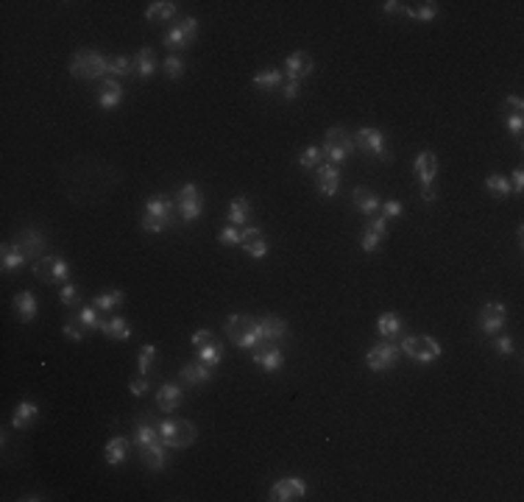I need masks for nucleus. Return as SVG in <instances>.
<instances>
[{
	"label": "nucleus",
	"mask_w": 524,
	"mask_h": 502,
	"mask_svg": "<svg viewBox=\"0 0 524 502\" xmlns=\"http://www.w3.org/2000/svg\"><path fill=\"white\" fill-rule=\"evenodd\" d=\"M173 224V201L167 195H154L145 201V215H143V229L151 235L165 232Z\"/></svg>",
	"instance_id": "f257e3e1"
},
{
	"label": "nucleus",
	"mask_w": 524,
	"mask_h": 502,
	"mask_svg": "<svg viewBox=\"0 0 524 502\" xmlns=\"http://www.w3.org/2000/svg\"><path fill=\"white\" fill-rule=\"evenodd\" d=\"M106 56H101L98 51H75L70 59V75L73 78H84V81H95L106 73Z\"/></svg>",
	"instance_id": "f03ea898"
},
{
	"label": "nucleus",
	"mask_w": 524,
	"mask_h": 502,
	"mask_svg": "<svg viewBox=\"0 0 524 502\" xmlns=\"http://www.w3.org/2000/svg\"><path fill=\"white\" fill-rule=\"evenodd\" d=\"M224 329L229 335V341L240 349H254L259 344V324L251 315H229Z\"/></svg>",
	"instance_id": "7ed1b4c3"
},
{
	"label": "nucleus",
	"mask_w": 524,
	"mask_h": 502,
	"mask_svg": "<svg viewBox=\"0 0 524 502\" xmlns=\"http://www.w3.org/2000/svg\"><path fill=\"white\" fill-rule=\"evenodd\" d=\"M195 435L198 430L190 422H184V418H165L159 425V438L167 449H184L195 441Z\"/></svg>",
	"instance_id": "20e7f679"
},
{
	"label": "nucleus",
	"mask_w": 524,
	"mask_h": 502,
	"mask_svg": "<svg viewBox=\"0 0 524 502\" xmlns=\"http://www.w3.org/2000/svg\"><path fill=\"white\" fill-rule=\"evenodd\" d=\"M399 349H402L410 360H416V363H421V366H427V363H432V360H438V357L444 355L441 344L435 341L432 335H407Z\"/></svg>",
	"instance_id": "39448f33"
},
{
	"label": "nucleus",
	"mask_w": 524,
	"mask_h": 502,
	"mask_svg": "<svg viewBox=\"0 0 524 502\" xmlns=\"http://www.w3.org/2000/svg\"><path fill=\"white\" fill-rule=\"evenodd\" d=\"M352 151H355V140H352V134L343 129V126H332V129H326L324 162L340 165V162H346L348 156H352Z\"/></svg>",
	"instance_id": "423d86ee"
},
{
	"label": "nucleus",
	"mask_w": 524,
	"mask_h": 502,
	"mask_svg": "<svg viewBox=\"0 0 524 502\" xmlns=\"http://www.w3.org/2000/svg\"><path fill=\"white\" fill-rule=\"evenodd\" d=\"M34 274H36L42 282H48V285H67V279H70V265H67L62 257L45 254V257L34 260Z\"/></svg>",
	"instance_id": "0eeeda50"
},
{
	"label": "nucleus",
	"mask_w": 524,
	"mask_h": 502,
	"mask_svg": "<svg viewBox=\"0 0 524 502\" xmlns=\"http://www.w3.org/2000/svg\"><path fill=\"white\" fill-rule=\"evenodd\" d=\"M176 209H179V215L182 221H195L201 213H204V195L195 184H184L179 193H176Z\"/></svg>",
	"instance_id": "6e6552de"
},
{
	"label": "nucleus",
	"mask_w": 524,
	"mask_h": 502,
	"mask_svg": "<svg viewBox=\"0 0 524 502\" xmlns=\"http://www.w3.org/2000/svg\"><path fill=\"white\" fill-rule=\"evenodd\" d=\"M399 355H402V349H399L396 344L382 341V344H377L374 349H368V355H366V366H368L371 371H388V368L396 366Z\"/></svg>",
	"instance_id": "1a4fd4ad"
},
{
	"label": "nucleus",
	"mask_w": 524,
	"mask_h": 502,
	"mask_svg": "<svg viewBox=\"0 0 524 502\" xmlns=\"http://www.w3.org/2000/svg\"><path fill=\"white\" fill-rule=\"evenodd\" d=\"M355 148H360L363 154L368 156H377V159H388V148H385V134L379 129H374V126H366V129H360L355 137Z\"/></svg>",
	"instance_id": "9d476101"
},
{
	"label": "nucleus",
	"mask_w": 524,
	"mask_h": 502,
	"mask_svg": "<svg viewBox=\"0 0 524 502\" xmlns=\"http://www.w3.org/2000/svg\"><path fill=\"white\" fill-rule=\"evenodd\" d=\"M195 36H198V20L195 17H184V20H179L176 25L165 34V45L173 48V51H176V48H187Z\"/></svg>",
	"instance_id": "9b49d317"
},
{
	"label": "nucleus",
	"mask_w": 524,
	"mask_h": 502,
	"mask_svg": "<svg viewBox=\"0 0 524 502\" xmlns=\"http://www.w3.org/2000/svg\"><path fill=\"white\" fill-rule=\"evenodd\" d=\"M240 246H243L246 254L254 257V260H262L268 254V237L259 226H243L240 229Z\"/></svg>",
	"instance_id": "f8f14e48"
},
{
	"label": "nucleus",
	"mask_w": 524,
	"mask_h": 502,
	"mask_svg": "<svg viewBox=\"0 0 524 502\" xmlns=\"http://www.w3.org/2000/svg\"><path fill=\"white\" fill-rule=\"evenodd\" d=\"M505 321H508V307L499 302H488L479 310V329L486 335H497L505 326Z\"/></svg>",
	"instance_id": "ddd939ff"
},
{
	"label": "nucleus",
	"mask_w": 524,
	"mask_h": 502,
	"mask_svg": "<svg viewBox=\"0 0 524 502\" xmlns=\"http://www.w3.org/2000/svg\"><path fill=\"white\" fill-rule=\"evenodd\" d=\"M251 352H254V363H257L262 371H279V368H282V363H285V357H282L279 346H276V344H271V341H262V344H257Z\"/></svg>",
	"instance_id": "4468645a"
},
{
	"label": "nucleus",
	"mask_w": 524,
	"mask_h": 502,
	"mask_svg": "<svg viewBox=\"0 0 524 502\" xmlns=\"http://www.w3.org/2000/svg\"><path fill=\"white\" fill-rule=\"evenodd\" d=\"M304 494H307V483L298 480V477H285V480L274 483L268 499H274V502H293V499H301Z\"/></svg>",
	"instance_id": "2eb2a0df"
},
{
	"label": "nucleus",
	"mask_w": 524,
	"mask_h": 502,
	"mask_svg": "<svg viewBox=\"0 0 524 502\" xmlns=\"http://www.w3.org/2000/svg\"><path fill=\"white\" fill-rule=\"evenodd\" d=\"M14 243L25 251V257H28V260H39V257H45V254H42V251H45V237H42L36 229H31V226L20 229V232H17V237H14Z\"/></svg>",
	"instance_id": "dca6fc26"
},
{
	"label": "nucleus",
	"mask_w": 524,
	"mask_h": 502,
	"mask_svg": "<svg viewBox=\"0 0 524 502\" xmlns=\"http://www.w3.org/2000/svg\"><path fill=\"white\" fill-rule=\"evenodd\" d=\"M385 235H388V218L374 215L366 224V232H363V251L366 254H374V251L379 248V243L385 240Z\"/></svg>",
	"instance_id": "f3484780"
},
{
	"label": "nucleus",
	"mask_w": 524,
	"mask_h": 502,
	"mask_svg": "<svg viewBox=\"0 0 524 502\" xmlns=\"http://www.w3.org/2000/svg\"><path fill=\"white\" fill-rule=\"evenodd\" d=\"M313 73V59L304 53V51H296V53H290L287 59H285V75H287V81H298L301 84V78H307Z\"/></svg>",
	"instance_id": "a211bd4d"
},
{
	"label": "nucleus",
	"mask_w": 524,
	"mask_h": 502,
	"mask_svg": "<svg viewBox=\"0 0 524 502\" xmlns=\"http://www.w3.org/2000/svg\"><path fill=\"white\" fill-rule=\"evenodd\" d=\"M315 184H318V193L321 195H335L340 190V171H337V165H321L315 167Z\"/></svg>",
	"instance_id": "6ab92c4d"
},
{
	"label": "nucleus",
	"mask_w": 524,
	"mask_h": 502,
	"mask_svg": "<svg viewBox=\"0 0 524 502\" xmlns=\"http://www.w3.org/2000/svg\"><path fill=\"white\" fill-rule=\"evenodd\" d=\"M413 167H416V176H418L421 187H429L435 182V176H438V156H435L432 151H421L416 156Z\"/></svg>",
	"instance_id": "aec40b11"
},
{
	"label": "nucleus",
	"mask_w": 524,
	"mask_h": 502,
	"mask_svg": "<svg viewBox=\"0 0 524 502\" xmlns=\"http://www.w3.org/2000/svg\"><path fill=\"white\" fill-rule=\"evenodd\" d=\"M257 324H259V341L276 344L287 335V321L279 315H262V321H257Z\"/></svg>",
	"instance_id": "412c9836"
},
{
	"label": "nucleus",
	"mask_w": 524,
	"mask_h": 502,
	"mask_svg": "<svg viewBox=\"0 0 524 502\" xmlns=\"http://www.w3.org/2000/svg\"><path fill=\"white\" fill-rule=\"evenodd\" d=\"M179 376H182V383H187V385H204V383L212 380V368L204 366L201 360H195V363H184Z\"/></svg>",
	"instance_id": "4be33fe9"
},
{
	"label": "nucleus",
	"mask_w": 524,
	"mask_h": 502,
	"mask_svg": "<svg viewBox=\"0 0 524 502\" xmlns=\"http://www.w3.org/2000/svg\"><path fill=\"white\" fill-rule=\"evenodd\" d=\"M352 201H355V206L360 209L366 218H374V215L379 213V206H382L379 198H377V193L368 190V187H357V190L352 193Z\"/></svg>",
	"instance_id": "5701e85b"
},
{
	"label": "nucleus",
	"mask_w": 524,
	"mask_h": 502,
	"mask_svg": "<svg viewBox=\"0 0 524 502\" xmlns=\"http://www.w3.org/2000/svg\"><path fill=\"white\" fill-rule=\"evenodd\" d=\"M0 263H3V271H17L28 263V257L17 243H3V248H0Z\"/></svg>",
	"instance_id": "b1692460"
},
{
	"label": "nucleus",
	"mask_w": 524,
	"mask_h": 502,
	"mask_svg": "<svg viewBox=\"0 0 524 502\" xmlns=\"http://www.w3.org/2000/svg\"><path fill=\"white\" fill-rule=\"evenodd\" d=\"M128 438H123V435H115L106 446H104V460H106V464L109 466H120L123 464V460L128 457Z\"/></svg>",
	"instance_id": "393cba45"
},
{
	"label": "nucleus",
	"mask_w": 524,
	"mask_h": 502,
	"mask_svg": "<svg viewBox=\"0 0 524 502\" xmlns=\"http://www.w3.org/2000/svg\"><path fill=\"white\" fill-rule=\"evenodd\" d=\"M248 218H251V201H248L246 195L232 198V201H229V224L237 226V229H243V226L248 224Z\"/></svg>",
	"instance_id": "a878e982"
},
{
	"label": "nucleus",
	"mask_w": 524,
	"mask_h": 502,
	"mask_svg": "<svg viewBox=\"0 0 524 502\" xmlns=\"http://www.w3.org/2000/svg\"><path fill=\"white\" fill-rule=\"evenodd\" d=\"M120 98H123V87H120L115 78L101 81V90H98V104H101V109H115V106L120 104Z\"/></svg>",
	"instance_id": "bb28decb"
},
{
	"label": "nucleus",
	"mask_w": 524,
	"mask_h": 502,
	"mask_svg": "<svg viewBox=\"0 0 524 502\" xmlns=\"http://www.w3.org/2000/svg\"><path fill=\"white\" fill-rule=\"evenodd\" d=\"M179 405H182V388H179V385L167 383V385H162V388H159V394H156V407H159V410L173 413Z\"/></svg>",
	"instance_id": "cd10ccee"
},
{
	"label": "nucleus",
	"mask_w": 524,
	"mask_h": 502,
	"mask_svg": "<svg viewBox=\"0 0 524 502\" xmlns=\"http://www.w3.org/2000/svg\"><path fill=\"white\" fill-rule=\"evenodd\" d=\"M179 12V3H173V0H156V3H151L145 9V20L151 23H165V20H173Z\"/></svg>",
	"instance_id": "c85d7f7f"
},
{
	"label": "nucleus",
	"mask_w": 524,
	"mask_h": 502,
	"mask_svg": "<svg viewBox=\"0 0 524 502\" xmlns=\"http://www.w3.org/2000/svg\"><path fill=\"white\" fill-rule=\"evenodd\" d=\"M39 416V407L34 405V402H20L17 407H14V416H12V425H14V430H28L31 425H34V418Z\"/></svg>",
	"instance_id": "c756f323"
},
{
	"label": "nucleus",
	"mask_w": 524,
	"mask_h": 502,
	"mask_svg": "<svg viewBox=\"0 0 524 502\" xmlns=\"http://www.w3.org/2000/svg\"><path fill=\"white\" fill-rule=\"evenodd\" d=\"M14 313H17V318H20L23 324L34 321V315H36V299H34L31 290H23V293H17V296H14Z\"/></svg>",
	"instance_id": "7c9ffc66"
},
{
	"label": "nucleus",
	"mask_w": 524,
	"mask_h": 502,
	"mask_svg": "<svg viewBox=\"0 0 524 502\" xmlns=\"http://www.w3.org/2000/svg\"><path fill=\"white\" fill-rule=\"evenodd\" d=\"M156 441H162V438H159V425L148 422V418H140L137 430H134V444L143 449V446H151V444H156Z\"/></svg>",
	"instance_id": "2f4dec72"
},
{
	"label": "nucleus",
	"mask_w": 524,
	"mask_h": 502,
	"mask_svg": "<svg viewBox=\"0 0 524 502\" xmlns=\"http://www.w3.org/2000/svg\"><path fill=\"white\" fill-rule=\"evenodd\" d=\"M101 332H106L112 341H128L131 338V326H128V321L123 315H112L109 321H104Z\"/></svg>",
	"instance_id": "473e14b6"
},
{
	"label": "nucleus",
	"mask_w": 524,
	"mask_h": 502,
	"mask_svg": "<svg viewBox=\"0 0 524 502\" xmlns=\"http://www.w3.org/2000/svg\"><path fill=\"white\" fill-rule=\"evenodd\" d=\"M165 444L162 441H156V444H151V446H143L140 449V457H143V464L148 466V469H154V472H159V469H165Z\"/></svg>",
	"instance_id": "72a5a7b5"
},
{
	"label": "nucleus",
	"mask_w": 524,
	"mask_h": 502,
	"mask_svg": "<svg viewBox=\"0 0 524 502\" xmlns=\"http://www.w3.org/2000/svg\"><path fill=\"white\" fill-rule=\"evenodd\" d=\"M282 75H285V73H279L276 67H265V70L254 73V87H257V90H268V93H274V90H279Z\"/></svg>",
	"instance_id": "f704fd0d"
},
{
	"label": "nucleus",
	"mask_w": 524,
	"mask_h": 502,
	"mask_svg": "<svg viewBox=\"0 0 524 502\" xmlns=\"http://www.w3.org/2000/svg\"><path fill=\"white\" fill-rule=\"evenodd\" d=\"M402 315L399 313H382L379 318H377V329H379V335L382 338H396V335L402 332Z\"/></svg>",
	"instance_id": "c9c22d12"
},
{
	"label": "nucleus",
	"mask_w": 524,
	"mask_h": 502,
	"mask_svg": "<svg viewBox=\"0 0 524 502\" xmlns=\"http://www.w3.org/2000/svg\"><path fill=\"white\" fill-rule=\"evenodd\" d=\"M123 302H126L123 290H120V287H112V290H104V293H98V296H95V302H93V307H98L101 313H109V310H117Z\"/></svg>",
	"instance_id": "e433bc0d"
},
{
	"label": "nucleus",
	"mask_w": 524,
	"mask_h": 502,
	"mask_svg": "<svg viewBox=\"0 0 524 502\" xmlns=\"http://www.w3.org/2000/svg\"><path fill=\"white\" fill-rule=\"evenodd\" d=\"M154 70H156V59H154L151 48H140L137 56H134V73H137L140 78H151Z\"/></svg>",
	"instance_id": "4c0bfd02"
},
{
	"label": "nucleus",
	"mask_w": 524,
	"mask_h": 502,
	"mask_svg": "<svg viewBox=\"0 0 524 502\" xmlns=\"http://www.w3.org/2000/svg\"><path fill=\"white\" fill-rule=\"evenodd\" d=\"M321 162H324V148H318V145H307L301 154H298V165L304 167V171H313V167H321Z\"/></svg>",
	"instance_id": "58836bf2"
},
{
	"label": "nucleus",
	"mask_w": 524,
	"mask_h": 502,
	"mask_svg": "<svg viewBox=\"0 0 524 502\" xmlns=\"http://www.w3.org/2000/svg\"><path fill=\"white\" fill-rule=\"evenodd\" d=\"M198 360L204 363V366H209V368H215L217 363L224 360V346L217 344V341H212V344H206V346H201L198 349Z\"/></svg>",
	"instance_id": "ea45409f"
},
{
	"label": "nucleus",
	"mask_w": 524,
	"mask_h": 502,
	"mask_svg": "<svg viewBox=\"0 0 524 502\" xmlns=\"http://www.w3.org/2000/svg\"><path fill=\"white\" fill-rule=\"evenodd\" d=\"M75 318L81 321V326L86 329V332H95V329H101V318H98V307H78V313H75Z\"/></svg>",
	"instance_id": "a19ab883"
},
{
	"label": "nucleus",
	"mask_w": 524,
	"mask_h": 502,
	"mask_svg": "<svg viewBox=\"0 0 524 502\" xmlns=\"http://www.w3.org/2000/svg\"><path fill=\"white\" fill-rule=\"evenodd\" d=\"M486 190L488 193H494L497 198H508L513 190H510V182H508V176H502V174H491L488 179H486Z\"/></svg>",
	"instance_id": "79ce46f5"
},
{
	"label": "nucleus",
	"mask_w": 524,
	"mask_h": 502,
	"mask_svg": "<svg viewBox=\"0 0 524 502\" xmlns=\"http://www.w3.org/2000/svg\"><path fill=\"white\" fill-rule=\"evenodd\" d=\"M405 14H410L413 20H435V14H438V3H432V0H427V3H416V6H407Z\"/></svg>",
	"instance_id": "37998d69"
},
{
	"label": "nucleus",
	"mask_w": 524,
	"mask_h": 502,
	"mask_svg": "<svg viewBox=\"0 0 524 502\" xmlns=\"http://www.w3.org/2000/svg\"><path fill=\"white\" fill-rule=\"evenodd\" d=\"M106 73H112V75H128V73H134V59H128V56H109Z\"/></svg>",
	"instance_id": "c03bdc74"
},
{
	"label": "nucleus",
	"mask_w": 524,
	"mask_h": 502,
	"mask_svg": "<svg viewBox=\"0 0 524 502\" xmlns=\"http://www.w3.org/2000/svg\"><path fill=\"white\" fill-rule=\"evenodd\" d=\"M156 357H159V352H156V346H143V352H140V357H137V371L140 374H148L151 368H154V363H156Z\"/></svg>",
	"instance_id": "a18cd8bd"
},
{
	"label": "nucleus",
	"mask_w": 524,
	"mask_h": 502,
	"mask_svg": "<svg viewBox=\"0 0 524 502\" xmlns=\"http://www.w3.org/2000/svg\"><path fill=\"white\" fill-rule=\"evenodd\" d=\"M502 112L505 117H524V101L519 95H508L502 104Z\"/></svg>",
	"instance_id": "49530a36"
},
{
	"label": "nucleus",
	"mask_w": 524,
	"mask_h": 502,
	"mask_svg": "<svg viewBox=\"0 0 524 502\" xmlns=\"http://www.w3.org/2000/svg\"><path fill=\"white\" fill-rule=\"evenodd\" d=\"M165 73H167V78H173V81L182 78V75H184V62H182V56H176V53L167 56V59H165Z\"/></svg>",
	"instance_id": "de8ad7c7"
},
{
	"label": "nucleus",
	"mask_w": 524,
	"mask_h": 502,
	"mask_svg": "<svg viewBox=\"0 0 524 502\" xmlns=\"http://www.w3.org/2000/svg\"><path fill=\"white\" fill-rule=\"evenodd\" d=\"M59 302L64 304V307H78L81 302H78V287L75 285H62V290H59Z\"/></svg>",
	"instance_id": "09e8293b"
},
{
	"label": "nucleus",
	"mask_w": 524,
	"mask_h": 502,
	"mask_svg": "<svg viewBox=\"0 0 524 502\" xmlns=\"http://www.w3.org/2000/svg\"><path fill=\"white\" fill-rule=\"evenodd\" d=\"M62 332H64V338H70V341H84V332H86V329H84V326H81V321L73 315V318L62 326Z\"/></svg>",
	"instance_id": "8fccbe9b"
},
{
	"label": "nucleus",
	"mask_w": 524,
	"mask_h": 502,
	"mask_svg": "<svg viewBox=\"0 0 524 502\" xmlns=\"http://www.w3.org/2000/svg\"><path fill=\"white\" fill-rule=\"evenodd\" d=\"M128 391L134 394V396H145V394L151 391V383H148V374H140L137 380H131V383H128Z\"/></svg>",
	"instance_id": "3c124183"
},
{
	"label": "nucleus",
	"mask_w": 524,
	"mask_h": 502,
	"mask_svg": "<svg viewBox=\"0 0 524 502\" xmlns=\"http://www.w3.org/2000/svg\"><path fill=\"white\" fill-rule=\"evenodd\" d=\"M217 240H221L224 246H240V229L229 224V226L221 229V237H217Z\"/></svg>",
	"instance_id": "603ef678"
},
{
	"label": "nucleus",
	"mask_w": 524,
	"mask_h": 502,
	"mask_svg": "<svg viewBox=\"0 0 524 502\" xmlns=\"http://www.w3.org/2000/svg\"><path fill=\"white\" fill-rule=\"evenodd\" d=\"M215 341V335L209 332V329H195L193 332V346L195 349H201V346H206V344H212Z\"/></svg>",
	"instance_id": "864d4df0"
},
{
	"label": "nucleus",
	"mask_w": 524,
	"mask_h": 502,
	"mask_svg": "<svg viewBox=\"0 0 524 502\" xmlns=\"http://www.w3.org/2000/svg\"><path fill=\"white\" fill-rule=\"evenodd\" d=\"M379 209H382V218H399L402 215V204L399 201H388Z\"/></svg>",
	"instance_id": "5fc2aeb1"
},
{
	"label": "nucleus",
	"mask_w": 524,
	"mask_h": 502,
	"mask_svg": "<svg viewBox=\"0 0 524 502\" xmlns=\"http://www.w3.org/2000/svg\"><path fill=\"white\" fill-rule=\"evenodd\" d=\"M407 3H402V0H388V3H382V12L385 14H405Z\"/></svg>",
	"instance_id": "6e6d98bb"
},
{
	"label": "nucleus",
	"mask_w": 524,
	"mask_h": 502,
	"mask_svg": "<svg viewBox=\"0 0 524 502\" xmlns=\"http://www.w3.org/2000/svg\"><path fill=\"white\" fill-rule=\"evenodd\" d=\"M494 349L499 355H513V338H508V335H502V338L494 341Z\"/></svg>",
	"instance_id": "4d7b16f0"
},
{
	"label": "nucleus",
	"mask_w": 524,
	"mask_h": 502,
	"mask_svg": "<svg viewBox=\"0 0 524 502\" xmlns=\"http://www.w3.org/2000/svg\"><path fill=\"white\" fill-rule=\"evenodd\" d=\"M505 126L510 129V134L519 140V137H521V126H524V117H505Z\"/></svg>",
	"instance_id": "13d9d810"
},
{
	"label": "nucleus",
	"mask_w": 524,
	"mask_h": 502,
	"mask_svg": "<svg viewBox=\"0 0 524 502\" xmlns=\"http://www.w3.org/2000/svg\"><path fill=\"white\" fill-rule=\"evenodd\" d=\"M296 95H298V81H287L285 90H282V98L285 101H296Z\"/></svg>",
	"instance_id": "bf43d9fd"
},
{
	"label": "nucleus",
	"mask_w": 524,
	"mask_h": 502,
	"mask_svg": "<svg viewBox=\"0 0 524 502\" xmlns=\"http://www.w3.org/2000/svg\"><path fill=\"white\" fill-rule=\"evenodd\" d=\"M510 190H513V193H521V190H524V174H521V171H513V176H510Z\"/></svg>",
	"instance_id": "052dcab7"
},
{
	"label": "nucleus",
	"mask_w": 524,
	"mask_h": 502,
	"mask_svg": "<svg viewBox=\"0 0 524 502\" xmlns=\"http://www.w3.org/2000/svg\"><path fill=\"white\" fill-rule=\"evenodd\" d=\"M421 195H424V201H435V190H432V187H424Z\"/></svg>",
	"instance_id": "680f3d73"
}]
</instances>
